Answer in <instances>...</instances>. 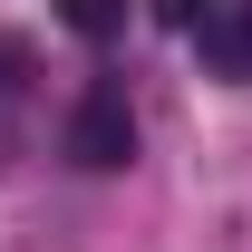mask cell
<instances>
[{"instance_id": "1", "label": "cell", "mask_w": 252, "mask_h": 252, "mask_svg": "<svg viewBox=\"0 0 252 252\" xmlns=\"http://www.w3.org/2000/svg\"><path fill=\"white\" fill-rule=\"evenodd\" d=\"M68 146H78V165H97V175H117V165L136 156V126H126V97H117V88H88L78 126H68Z\"/></svg>"}, {"instance_id": "2", "label": "cell", "mask_w": 252, "mask_h": 252, "mask_svg": "<svg viewBox=\"0 0 252 252\" xmlns=\"http://www.w3.org/2000/svg\"><path fill=\"white\" fill-rule=\"evenodd\" d=\"M194 30H204V59H214V78H252V10H223V0H214Z\"/></svg>"}, {"instance_id": "4", "label": "cell", "mask_w": 252, "mask_h": 252, "mask_svg": "<svg viewBox=\"0 0 252 252\" xmlns=\"http://www.w3.org/2000/svg\"><path fill=\"white\" fill-rule=\"evenodd\" d=\"M10 88H30V39L0 30V97H10Z\"/></svg>"}, {"instance_id": "5", "label": "cell", "mask_w": 252, "mask_h": 252, "mask_svg": "<svg viewBox=\"0 0 252 252\" xmlns=\"http://www.w3.org/2000/svg\"><path fill=\"white\" fill-rule=\"evenodd\" d=\"M165 20H175V30H194V20H204V10H214V0H156Z\"/></svg>"}, {"instance_id": "3", "label": "cell", "mask_w": 252, "mask_h": 252, "mask_svg": "<svg viewBox=\"0 0 252 252\" xmlns=\"http://www.w3.org/2000/svg\"><path fill=\"white\" fill-rule=\"evenodd\" d=\"M59 20L78 39H107V30H126V0H59Z\"/></svg>"}]
</instances>
